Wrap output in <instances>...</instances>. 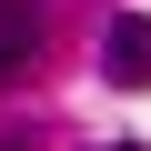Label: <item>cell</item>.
<instances>
[{"label": "cell", "mask_w": 151, "mask_h": 151, "mask_svg": "<svg viewBox=\"0 0 151 151\" xmlns=\"http://www.w3.org/2000/svg\"><path fill=\"white\" fill-rule=\"evenodd\" d=\"M40 50V10H30V0H0V70H20Z\"/></svg>", "instance_id": "obj_2"}, {"label": "cell", "mask_w": 151, "mask_h": 151, "mask_svg": "<svg viewBox=\"0 0 151 151\" xmlns=\"http://www.w3.org/2000/svg\"><path fill=\"white\" fill-rule=\"evenodd\" d=\"M111 151H151V141H111Z\"/></svg>", "instance_id": "obj_3"}, {"label": "cell", "mask_w": 151, "mask_h": 151, "mask_svg": "<svg viewBox=\"0 0 151 151\" xmlns=\"http://www.w3.org/2000/svg\"><path fill=\"white\" fill-rule=\"evenodd\" d=\"M101 70H111V81H151V10H121L111 30H101Z\"/></svg>", "instance_id": "obj_1"}]
</instances>
